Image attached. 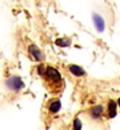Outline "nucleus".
Wrapping results in <instances>:
<instances>
[{
    "instance_id": "nucleus-6",
    "label": "nucleus",
    "mask_w": 120,
    "mask_h": 130,
    "mask_svg": "<svg viewBox=\"0 0 120 130\" xmlns=\"http://www.w3.org/2000/svg\"><path fill=\"white\" fill-rule=\"evenodd\" d=\"M116 114H117V103L111 99L108 102V117L109 118H115Z\"/></svg>"
},
{
    "instance_id": "nucleus-11",
    "label": "nucleus",
    "mask_w": 120,
    "mask_h": 130,
    "mask_svg": "<svg viewBox=\"0 0 120 130\" xmlns=\"http://www.w3.org/2000/svg\"><path fill=\"white\" fill-rule=\"evenodd\" d=\"M37 73H39V75H45V67H44V64H39V66H37Z\"/></svg>"
},
{
    "instance_id": "nucleus-1",
    "label": "nucleus",
    "mask_w": 120,
    "mask_h": 130,
    "mask_svg": "<svg viewBox=\"0 0 120 130\" xmlns=\"http://www.w3.org/2000/svg\"><path fill=\"white\" fill-rule=\"evenodd\" d=\"M6 86L12 91H19V90H21L24 87V82L21 80L20 76L13 75V76H11V78H8L6 80Z\"/></svg>"
},
{
    "instance_id": "nucleus-5",
    "label": "nucleus",
    "mask_w": 120,
    "mask_h": 130,
    "mask_svg": "<svg viewBox=\"0 0 120 130\" xmlns=\"http://www.w3.org/2000/svg\"><path fill=\"white\" fill-rule=\"evenodd\" d=\"M68 70H69V73L72 75H75V76H83L85 74V71L81 69L80 66H78V64H69Z\"/></svg>"
},
{
    "instance_id": "nucleus-7",
    "label": "nucleus",
    "mask_w": 120,
    "mask_h": 130,
    "mask_svg": "<svg viewBox=\"0 0 120 130\" xmlns=\"http://www.w3.org/2000/svg\"><path fill=\"white\" fill-rule=\"evenodd\" d=\"M89 113H91V115H92V118H93V119H98L100 115L103 114V106H102V105L93 106V107H91V109H89Z\"/></svg>"
},
{
    "instance_id": "nucleus-8",
    "label": "nucleus",
    "mask_w": 120,
    "mask_h": 130,
    "mask_svg": "<svg viewBox=\"0 0 120 130\" xmlns=\"http://www.w3.org/2000/svg\"><path fill=\"white\" fill-rule=\"evenodd\" d=\"M60 109H61V102H60L59 99H56V101H54V102H51L50 106H48V110H50L51 113H54V114L59 113Z\"/></svg>"
},
{
    "instance_id": "nucleus-10",
    "label": "nucleus",
    "mask_w": 120,
    "mask_h": 130,
    "mask_svg": "<svg viewBox=\"0 0 120 130\" xmlns=\"http://www.w3.org/2000/svg\"><path fill=\"white\" fill-rule=\"evenodd\" d=\"M72 129L74 130H81V121H80V118L76 117L74 119V123H72Z\"/></svg>"
},
{
    "instance_id": "nucleus-3",
    "label": "nucleus",
    "mask_w": 120,
    "mask_h": 130,
    "mask_svg": "<svg viewBox=\"0 0 120 130\" xmlns=\"http://www.w3.org/2000/svg\"><path fill=\"white\" fill-rule=\"evenodd\" d=\"M28 52H30V55L32 59H35L36 62H41L44 59V56H43V52L39 50V47L35 46V44H30L28 46Z\"/></svg>"
},
{
    "instance_id": "nucleus-4",
    "label": "nucleus",
    "mask_w": 120,
    "mask_h": 130,
    "mask_svg": "<svg viewBox=\"0 0 120 130\" xmlns=\"http://www.w3.org/2000/svg\"><path fill=\"white\" fill-rule=\"evenodd\" d=\"M45 76L52 82H60V79H61V74L59 73V70L55 69V67H47Z\"/></svg>"
},
{
    "instance_id": "nucleus-9",
    "label": "nucleus",
    "mask_w": 120,
    "mask_h": 130,
    "mask_svg": "<svg viewBox=\"0 0 120 130\" xmlns=\"http://www.w3.org/2000/svg\"><path fill=\"white\" fill-rule=\"evenodd\" d=\"M55 44L59 46V47H68L71 44V40L67 39V38H57L55 40Z\"/></svg>"
},
{
    "instance_id": "nucleus-2",
    "label": "nucleus",
    "mask_w": 120,
    "mask_h": 130,
    "mask_svg": "<svg viewBox=\"0 0 120 130\" xmlns=\"http://www.w3.org/2000/svg\"><path fill=\"white\" fill-rule=\"evenodd\" d=\"M92 20H93V24H95V28L98 32H103L105 30V22L102 15H99V13L93 12L92 13Z\"/></svg>"
},
{
    "instance_id": "nucleus-12",
    "label": "nucleus",
    "mask_w": 120,
    "mask_h": 130,
    "mask_svg": "<svg viewBox=\"0 0 120 130\" xmlns=\"http://www.w3.org/2000/svg\"><path fill=\"white\" fill-rule=\"evenodd\" d=\"M117 105H119V106H120V98H119V99H117Z\"/></svg>"
}]
</instances>
